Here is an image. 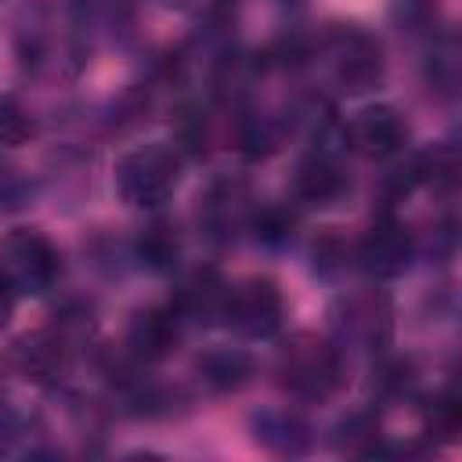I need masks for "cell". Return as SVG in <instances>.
<instances>
[{
  "instance_id": "16",
  "label": "cell",
  "mask_w": 462,
  "mask_h": 462,
  "mask_svg": "<svg viewBox=\"0 0 462 462\" xmlns=\"http://www.w3.org/2000/svg\"><path fill=\"white\" fill-rule=\"evenodd\" d=\"M32 134V123L29 116L11 101V97H0V148H11V144H22L25 137Z\"/></svg>"
},
{
  "instance_id": "6",
  "label": "cell",
  "mask_w": 462,
  "mask_h": 462,
  "mask_svg": "<svg viewBox=\"0 0 462 462\" xmlns=\"http://www.w3.org/2000/svg\"><path fill=\"white\" fill-rule=\"evenodd\" d=\"M411 253H415V242H411V231L386 217V220H375L365 238L357 242V263L372 274V278H397L408 271L411 263Z\"/></svg>"
},
{
  "instance_id": "17",
  "label": "cell",
  "mask_w": 462,
  "mask_h": 462,
  "mask_svg": "<svg viewBox=\"0 0 462 462\" xmlns=\"http://www.w3.org/2000/svg\"><path fill=\"white\" fill-rule=\"evenodd\" d=\"M256 235L263 238V242H285L289 235H292V224H296V217L289 213V209H260L256 213Z\"/></svg>"
},
{
  "instance_id": "7",
  "label": "cell",
  "mask_w": 462,
  "mask_h": 462,
  "mask_svg": "<svg viewBox=\"0 0 462 462\" xmlns=\"http://www.w3.org/2000/svg\"><path fill=\"white\" fill-rule=\"evenodd\" d=\"M346 141L357 155L365 159H386L393 152L404 148L408 141V126L401 119L397 108L390 105H372V108H361L350 123H346Z\"/></svg>"
},
{
  "instance_id": "14",
  "label": "cell",
  "mask_w": 462,
  "mask_h": 462,
  "mask_svg": "<svg viewBox=\"0 0 462 462\" xmlns=\"http://www.w3.org/2000/svg\"><path fill=\"white\" fill-rule=\"evenodd\" d=\"M256 430H260L256 437H260L267 448L282 451V455H285V451H289V455H292V451H303V444H307L303 426H300L296 419H289V415H278V426H274V430H271L267 422H263V426H256Z\"/></svg>"
},
{
  "instance_id": "13",
  "label": "cell",
  "mask_w": 462,
  "mask_h": 462,
  "mask_svg": "<svg viewBox=\"0 0 462 462\" xmlns=\"http://www.w3.org/2000/svg\"><path fill=\"white\" fill-rule=\"evenodd\" d=\"M18 361L22 368L32 375V379H54L61 368H65V343L51 332H40V336H29L22 346H18Z\"/></svg>"
},
{
  "instance_id": "8",
  "label": "cell",
  "mask_w": 462,
  "mask_h": 462,
  "mask_svg": "<svg viewBox=\"0 0 462 462\" xmlns=\"http://www.w3.org/2000/svg\"><path fill=\"white\" fill-rule=\"evenodd\" d=\"M180 336V318L173 307H152V310H141L130 325V350L144 361H159L173 350Z\"/></svg>"
},
{
  "instance_id": "2",
  "label": "cell",
  "mask_w": 462,
  "mask_h": 462,
  "mask_svg": "<svg viewBox=\"0 0 462 462\" xmlns=\"http://www.w3.org/2000/svg\"><path fill=\"white\" fill-rule=\"evenodd\" d=\"M278 375L289 393L303 401H325L343 383V361L332 343L318 336H296L278 354Z\"/></svg>"
},
{
  "instance_id": "18",
  "label": "cell",
  "mask_w": 462,
  "mask_h": 462,
  "mask_svg": "<svg viewBox=\"0 0 462 462\" xmlns=\"http://www.w3.org/2000/svg\"><path fill=\"white\" fill-rule=\"evenodd\" d=\"M11 296H14V292H11V289H7V282L0 278V328H4V325H7V318H11Z\"/></svg>"
},
{
  "instance_id": "9",
  "label": "cell",
  "mask_w": 462,
  "mask_h": 462,
  "mask_svg": "<svg viewBox=\"0 0 462 462\" xmlns=\"http://www.w3.org/2000/svg\"><path fill=\"white\" fill-rule=\"evenodd\" d=\"M224 300H227V285L213 274V271H195L173 296V310L180 321H206V318H220L224 314Z\"/></svg>"
},
{
  "instance_id": "15",
  "label": "cell",
  "mask_w": 462,
  "mask_h": 462,
  "mask_svg": "<svg viewBox=\"0 0 462 462\" xmlns=\"http://www.w3.org/2000/svg\"><path fill=\"white\" fill-rule=\"evenodd\" d=\"M426 426H430V433H440L444 440H451V437L458 433V397H455V390H444V393L430 404Z\"/></svg>"
},
{
  "instance_id": "11",
  "label": "cell",
  "mask_w": 462,
  "mask_h": 462,
  "mask_svg": "<svg viewBox=\"0 0 462 462\" xmlns=\"http://www.w3.org/2000/svg\"><path fill=\"white\" fill-rule=\"evenodd\" d=\"M199 375L209 390L227 393V390H242L253 375V361L242 350H209L199 357Z\"/></svg>"
},
{
  "instance_id": "10",
  "label": "cell",
  "mask_w": 462,
  "mask_h": 462,
  "mask_svg": "<svg viewBox=\"0 0 462 462\" xmlns=\"http://www.w3.org/2000/svg\"><path fill=\"white\" fill-rule=\"evenodd\" d=\"M346 191V173L328 155H310L296 170V195L310 206H328Z\"/></svg>"
},
{
  "instance_id": "19",
  "label": "cell",
  "mask_w": 462,
  "mask_h": 462,
  "mask_svg": "<svg viewBox=\"0 0 462 462\" xmlns=\"http://www.w3.org/2000/svg\"><path fill=\"white\" fill-rule=\"evenodd\" d=\"M285 4H300V0H285Z\"/></svg>"
},
{
  "instance_id": "1",
  "label": "cell",
  "mask_w": 462,
  "mask_h": 462,
  "mask_svg": "<svg viewBox=\"0 0 462 462\" xmlns=\"http://www.w3.org/2000/svg\"><path fill=\"white\" fill-rule=\"evenodd\" d=\"M0 278L11 292L40 296L61 278V253L43 231L18 227L0 242Z\"/></svg>"
},
{
  "instance_id": "12",
  "label": "cell",
  "mask_w": 462,
  "mask_h": 462,
  "mask_svg": "<svg viewBox=\"0 0 462 462\" xmlns=\"http://www.w3.org/2000/svg\"><path fill=\"white\" fill-rule=\"evenodd\" d=\"M137 256L148 271H170L180 256V238L177 227L166 220H152L141 235H137Z\"/></svg>"
},
{
  "instance_id": "4",
  "label": "cell",
  "mask_w": 462,
  "mask_h": 462,
  "mask_svg": "<svg viewBox=\"0 0 462 462\" xmlns=\"http://www.w3.org/2000/svg\"><path fill=\"white\" fill-rule=\"evenodd\" d=\"M238 336L267 339L282 328L285 318V296L271 278H249L235 289H227L224 314H220Z\"/></svg>"
},
{
  "instance_id": "5",
  "label": "cell",
  "mask_w": 462,
  "mask_h": 462,
  "mask_svg": "<svg viewBox=\"0 0 462 462\" xmlns=\"http://www.w3.org/2000/svg\"><path fill=\"white\" fill-rule=\"evenodd\" d=\"M328 58H332V76L343 90L361 94L372 90L383 76V51L379 40L368 36L365 29L343 25L328 36Z\"/></svg>"
},
{
  "instance_id": "3",
  "label": "cell",
  "mask_w": 462,
  "mask_h": 462,
  "mask_svg": "<svg viewBox=\"0 0 462 462\" xmlns=\"http://www.w3.org/2000/svg\"><path fill=\"white\" fill-rule=\"evenodd\" d=\"M180 177V159L162 144L134 148L116 166V188L130 206H162Z\"/></svg>"
}]
</instances>
